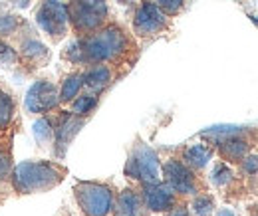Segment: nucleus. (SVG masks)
<instances>
[{
    "label": "nucleus",
    "instance_id": "nucleus-1",
    "mask_svg": "<svg viewBox=\"0 0 258 216\" xmlns=\"http://www.w3.org/2000/svg\"><path fill=\"white\" fill-rule=\"evenodd\" d=\"M82 50V65L92 63H117L123 62L133 50V40L123 26L111 22L103 24L99 30L78 38Z\"/></svg>",
    "mask_w": 258,
    "mask_h": 216
},
{
    "label": "nucleus",
    "instance_id": "nucleus-2",
    "mask_svg": "<svg viewBox=\"0 0 258 216\" xmlns=\"http://www.w3.org/2000/svg\"><path fill=\"white\" fill-rule=\"evenodd\" d=\"M66 177V167L52 161H22L12 167L10 186L16 194L48 192L58 186Z\"/></svg>",
    "mask_w": 258,
    "mask_h": 216
},
{
    "label": "nucleus",
    "instance_id": "nucleus-3",
    "mask_svg": "<svg viewBox=\"0 0 258 216\" xmlns=\"http://www.w3.org/2000/svg\"><path fill=\"white\" fill-rule=\"evenodd\" d=\"M68 20L76 36H88L99 30L107 20L105 0H68Z\"/></svg>",
    "mask_w": 258,
    "mask_h": 216
},
{
    "label": "nucleus",
    "instance_id": "nucleus-4",
    "mask_svg": "<svg viewBox=\"0 0 258 216\" xmlns=\"http://www.w3.org/2000/svg\"><path fill=\"white\" fill-rule=\"evenodd\" d=\"M74 194L86 216H109L113 212L115 194L111 186L94 181H80L74 186Z\"/></svg>",
    "mask_w": 258,
    "mask_h": 216
},
{
    "label": "nucleus",
    "instance_id": "nucleus-5",
    "mask_svg": "<svg viewBox=\"0 0 258 216\" xmlns=\"http://www.w3.org/2000/svg\"><path fill=\"white\" fill-rule=\"evenodd\" d=\"M123 173H125V177L141 183V185L159 183L161 181V161L147 143L137 141L129 153Z\"/></svg>",
    "mask_w": 258,
    "mask_h": 216
},
{
    "label": "nucleus",
    "instance_id": "nucleus-6",
    "mask_svg": "<svg viewBox=\"0 0 258 216\" xmlns=\"http://www.w3.org/2000/svg\"><path fill=\"white\" fill-rule=\"evenodd\" d=\"M34 22L52 42L64 40L70 32L68 8L62 0H40L34 8Z\"/></svg>",
    "mask_w": 258,
    "mask_h": 216
},
{
    "label": "nucleus",
    "instance_id": "nucleus-7",
    "mask_svg": "<svg viewBox=\"0 0 258 216\" xmlns=\"http://www.w3.org/2000/svg\"><path fill=\"white\" fill-rule=\"evenodd\" d=\"M163 183L173 188L175 194L181 196H195L201 192L199 177L195 175L191 167H187L181 159H167L161 165Z\"/></svg>",
    "mask_w": 258,
    "mask_h": 216
},
{
    "label": "nucleus",
    "instance_id": "nucleus-8",
    "mask_svg": "<svg viewBox=\"0 0 258 216\" xmlns=\"http://www.w3.org/2000/svg\"><path fill=\"white\" fill-rule=\"evenodd\" d=\"M169 28V16L153 4V0H141L133 14V34L137 38H153Z\"/></svg>",
    "mask_w": 258,
    "mask_h": 216
},
{
    "label": "nucleus",
    "instance_id": "nucleus-9",
    "mask_svg": "<svg viewBox=\"0 0 258 216\" xmlns=\"http://www.w3.org/2000/svg\"><path fill=\"white\" fill-rule=\"evenodd\" d=\"M60 105V90L50 80H38L30 86L24 97V107L28 113L46 115Z\"/></svg>",
    "mask_w": 258,
    "mask_h": 216
},
{
    "label": "nucleus",
    "instance_id": "nucleus-10",
    "mask_svg": "<svg viewBox=\"0 0 258 216\" xmlns=\"http://www.w3.org/2000/svg\"><path fill=\"white\" fill-rule=\"evenodd\" d=\"M52 123H54V139H52L54 155L56 159H64L68 147L86 125V117H80L72 111H60L56 113V119H52Z\"/></svg>",
    "mask_w": 258,
    "mask_h": 216
},
{
    "label": "nucleus",
    "instance_id": "nucleus-11",
    "mask_svg": "<svg viewBox=\"0 0 258 216\" xmlns=\"http://www.w3.org/2000/svg\"><path fill=\"white\" fill-rule=\"evenodd\" d=\"M139 194H141L145 210H151V212H167L177 204V194L163 181L141 185Z\"/></svg>",
    "mask_w": 258,
    "mask_h": 216
},
{
    "label": "nucleus",
    "instance_id": "nucleus-12",
    "mask_svg": "<svg viewBox=\"0 0 258 216\" xmlns=\"http://www.w3.org/2000/svg\"><path fill=\"white\" fill-rule=\"evenodd\" d=\"M242 135H244V133L228 135V137H223V139H219V141L213 143L225 163H240V161L248 155L250 145H248V141H246Z\"/></svg>",
    "mask_w": 258,
    "mask_h": 216
},
{
    "label": "nucleus",
    "instance_id": "nucleus-13",
    "mask_svg": "<svg viewBox=\"0 0 258 216\" xmlns=\"http://www.w3.org/2000/svg\"><path fill=\"white\" fill-rule=\"evenodd\" d=\"M82 80L88 92H103L113 82V67L109 63H92L88 69L82 71Z\"/></svg>",
    "mask_w": 258,
    "mask_h": 216
},
{
    "label": "nucleus",
    "instance_id": "nucleus-14",
    "mask_svg": "<svg viewBox=\"0 0 258 216\" xmlns=\"http://www.w3.org/2000/svg\"><path fill=\"white\" fill-rule=\"evenodd\" d=\"M18 56H20L22 62H28L32 63V65H44L50 60V50L36 36H26V38L20 40Z\"/></svg>",
    "mask_w": 258,
    "mask_h": 216
},
{
    "label": "nucleus",
    "instance_id": "nucleus-15",
    "mask_svg": "<svg viewBox=\"0 0 258 216\" xmlns=\"http://www.w3.org/2000/svg\"><path fill=\"white\" fill-rule=\"evenodd\" d=\"M113 212L115 216H143L145 206L141 194L133 188H123L113 202Z\"/></svg>",
    "mask_w": 258,
    "mask_h": 216
},
{
    "label": "nucleus",
    "instance_id": "nucleus-16",
    "mask_svg": "<svg viewBox=\"0 0 258 216\" xmlns=\"http://www.w3.org/2000/svg\"><path fill=\"white\" fill-rule=\"evenodd\" d=\"M215 155V147L213 145H207V143H195V145H189L183 149V155H181V161L191 167L195 173L197 171H203L209 161L213 159Z\"/></svg>",
    "mask_w": 258,
    "mask_h": 216
},
{
    "label": "nucleus",
    "instance_id": "nucleus-17",
    "mask_svg": "<svg viewBox=\"0 0 258 216\" xmlns=\"http://www.w3.org/2000/svg\"><path fill=\"white\" fill-rule=\"evenodd\" d=\"M16 117V97L0 84V133H6Z\"/></svg>",
    "mask_w": 258,
    "mask_h": 216
},
{
    "label": "nucleus",
    "instance_id": "nucleus-18",
    "mask_svg": "<svg viewBox=\"0 0 258 216\" xmlns=\"http://www.w3.org/2000/svg\"><path fill=\"white\" fill-rule=\"evenodd\" d=\"M97 101H99L97 93H94V92L80 93L78 97H74V99L70 101L72 113H76V115H80V117H88V115L97 107Z\"/></svg>",
    "mask_w": 258,
    "mask_h": 216
},
{
    "label": "nucleus",
    "instance_id": "nucleus-19",
    "mask_svg": "<svg viewBox=\"0 0 258 216\" xmlns=\"http://www.w3.org/2000/svg\"><path fill=\"white\" fill-rule=\"evenodd\" d=\"M84 88V80H82V71H74L62 82L60 88V103H70L74 97H78Z\"/></svg>",
    "mask_w": 258,
    "mask_h": 216
},
{
    "label": "nucleus",
    "instance_id": "nucleus-20",
    "mask_svg": "<svg viewBox=\"0 0 258 216\" xmlns=\"http://www.w3.org/2000/svg\"><path fill=\"white\" fill-rule=\"evenodd\" d=\"M34 139H36L40 145L52 143V139H54V123H52V117L42 115L40 119L34 121Z\"/></svg>",
    "mask_w": 258,
    "mask_h": 216
},
{
    "label": "nucleus",
    "instance_id": "nucleus-21",
    "mask_svg": "<svg viewBox=\"0 0 258 216\" xmlns=\"http://www.w3.org/2000/svg\"><path fill=\"white\" fill-rule=\"evenodd\" d=\"M24 20L18 16V14H12V12H4L0 14V38H10L14 36L20 28H24Z\"/></svg>",
    "mask_w": 258,
    "mask_h": 216
},
{
    "label": "nucleus",
    "instance_id": "nucleus-22",
    "mask_svg": "<svg viewBox=\"0 0 258 216\" xmlns=\"http://www.w3.org/2000/svg\"><path fill=\"white\" fill-rule=\"evenodd\" d=\"M234 181V173L228 167V163H217L211 171V183L217 188H225Z\"/></svg>",
    "mask_w": 258,
    "mask_h": 216
},
{
    "label": "nucleus",
    "instance_id": "nucleus-23",
    "mask_svg": "<svg viewBox=\"0 0 258 216\" xmlns=\"http://www.w3.org/2000/svg\"><path fill=\"white\" fill-rule=\"evenodd\" d=\"M191 208H193L195 216H213V212H215V198L211 194L199 192V194H195Z\"/></svg>",
    "mask_w": 258,
    "mask_h": 216
},
{
    "label": "nucleus",
    "instance_id": "nucleus-24",
    "mask_svg": "<svg viewBox=\"0 0 258 216\" xmlns=\"http://www.w3.org/2000/svg\"><path fill=\"white\" fill-rule=\"evenodd\" d=\"M153 4L161 10L165 16H177L181 10H183V6H185V0H153Z\"/></svg>",
    "mask_w": 258,
    "mask_h": 216
},
{
    "label": "nucleus",
    "instance_id": "nucleus-25",
    "mask_svg": "<svg viewBox=\"0 0 258 216\" xmlns=\"http://www.w3.org/2000/svg\"><path fill=\"white\" fill-rule=\"evenodd\" d=\"M240 169L244 175H256L258 173V155H246L242 161H240Z\"/></svg>",
    "mask_w": 258,
    "mask_h": 216
},
{
    "label": "nucleus",
    "instance_id": "nucleus-26",
    "mask_svg": "<svg viewBox=\"0 0 258 216\" xmlns=\"http://www.w3.org/2000/svg\"><path fill=\"white\" fill-rule=\"evenodd\" d=\"M165 216H191V212H189V208L185 204H175L171 210L165 212Z\"/></svg>",
    "mask_w": 258,
    "mask_h": 216
},
{
    "label": "nucleus",
    "instance_id": "nucleus-27",
    "mask_svg": "<svg viewBox=\"0 0 258 216\" xmlns=\"http://www.w3.org/2000/svg\"><path fill=\"white\" fill-rule=\"evenodd\" d=\"M10 2H12V6H14V8L24 10V8H28V6H30V2H32V0H10Z\"/></svg>",
    "mask_w": 258,
    "mask_h": 216
},
{
    "label": "nucleus",
    "instance_id": "nucleus-28",
    "mask_svg": "<svg viewBox=\"0 0 258 216\" xmlns=\"http://www.w3.org/2000/svg\"><path fill=\"white\" fill-rule=\"evenodd\" d=\"M215 216H236L230 208H221V210H217V214Z\"/></svg>",
    "mask_w": 258,
    "mask_h": 216
},
{
    "label": "nucleus",
    "instance_id": "nucleus-29",
    "mask_svg": "<svg viewBox=\"0 0 258 216\" xmlns=\"http://www.w3.org/2000/svg\"><path fill=\"white\" fill-rule=\"evenodd\" d=\"M6 48H8V44L4 42V38H0V54H2V52H4Z\"/></svg>",
    "mask_w": 258,
    "mask_h": 216
},
{
    "label": "nucleus",
    "instance_id": "nucleus-30",
    "mask_svg": "<svg viewBox=\"0 0 258 216\" xmlns=\"http://www.w3.org/2000/svg\"><path fill=\"white\" fill-rule=\"evenodd\" d=\"M119 2H121V4H129V2H131V0H119Z\"/></svg>",
    "mask_w": 258,
    "mask_h": 216
},
{
    "label": "nucleus",
    "instance_id": "nucleus-31",
    "mask_svg": "<svg viewBox=\"0 0 258 216\" xmlns=\"http://www.w3.org/2000/svg\"><path fill=\"white\" fill-rule=\"evenodd\" d=\"M4 181H6V179H4V177H2V175H0V185H2V183H4Z\"/></svg>",
    "mask_w": 258,
    "mask_h": 216
},
{
    "label": "nucleus",
    "instance_id": "nucleus-32",
    "mask_svg": "<svg viewBox=\"0 0 258 216\" xmlns=\"http://www.w3.org/2000/svg\"><path fill=\"white\" fill-rule=\"evenodd\" d=\"M254 216H258V206L254 208Z\"/></svg>",
    "mask_w": 258,
    "mask_h": 216
}]
</instances>
